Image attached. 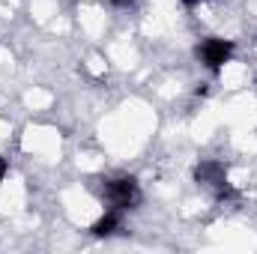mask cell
Returning a JSON list of instances; mask_svg holds the SVG:
<instances>
[{"instance_id": "1", "label": "cell", "mask_w": 257, "mask_h": 254, "mask_svg": "<svg viewBox=\"0 0 257 254\" xmlns=\"http://www.w3.org/2000/svg\"><path fill=\"white\" fill-rule=\"evenodd\" d=\"M102 197L108 206L126 212L141 203V186L135 177H111V180H102Z\"/></svg>"}, {"instance_id": "2", "label": "cell", "mask_w": 257, "mask_h": 254, "mask_svg": "<svg viewBox=\"0 0 257 254\" xmlns=\"http://www.w3.org/2000/svg\"><path fill=\"white\" fill-rule=\"evenodd\" d=\"M233 51H236V45H233V39H221V36H209V39H203L200 45H197V60L206 66L209 72H221L224 66L230 63V57H233Z\"/></svg>"}, {"instance_id": "3", "label": "cell", "mask_w": 257, "mask_h": 254, "mask_svg": "<svg viewBox=\"0 0 257 254\" xmlns=\"http://www.w3.org/2000/svg\"><path fill=\"white\" fill-rule=\"evenodd\" d=\"M120 224H123V209L108 206V209H105V215H99V218L93 221L90 233H93L96 239H108V236H114V233L120 230Z\"/></svg>"}, {"instance_id": "4", "label": "cell", "mask_w": 257, "mask_h": 254, "mask_svg": "<svg viewBox=\"0 0 257 254\" xmlns=\"http://www.w3.org/2000/svg\"><path fill=\"white\" fill-rule=\"evenodd\" d=\"M6 174H9V162H6V159L0 156V183L6 180Z\"/></svg>"}, {"instance_id": "5", "label": "cell", "mask_w": 257, "mask_h": 254, "mask_svg": "<svg viewBox=\"0 0 257 254\" xmlns=\"http://www.w3.org/2000/svg\"><path fill=\"white\" fill-rule=\"evenodd\" d=\"M114 6H120V9H128V6H135V0H111Z\"/></svg>"}, {"instance_id": "6", "label": "cell", "mask_w": 257, "mask_h": 254, "mask_svg": "<svg viewBox=\"0 0 257 254\" xmlns=\"http://www.w3.org/2000/svg\"><path fill=\"white\" fill-rule=\"evenodd\" d=\"M183 3H186V6H189V9H194V6H203V3H206V0H183Z\"/></svg>"}]
</instances>
